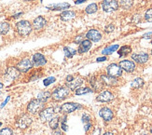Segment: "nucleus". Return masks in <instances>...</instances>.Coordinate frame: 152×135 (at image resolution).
Instances as JSON below:
<instances>
[{"mask_svg":"<svg viewBox=\"0 0 152 135\" xmlns=\"http://www.w3.org/2000/svg\"><path fill=\"white\" fill-rule=\"evenodd\" d=\"M70 93V90L66 86H59L51 93V97L55 102H61V101L66 99Z\"/></svg>","mask_w":152,"mask_h":135,"instance_id":"nucleus-1","label":"nucleus"},{"mask_svg":"<svg viewBox=\"0 0 152 135\" xmlns=\"http://www.w3.org/2000/svg\"><path fill=\"white\" fill-rule=\"evenodd\" d=\"M32 29H33L32 24L28 21H25V20L20 21L16 23V30L19 35L22 36H26L30 35Z\"/></svg>","mask_w":152,"mask_h":135,"instance_id":"nucleus-2","label":"nucleus"},{"mask_svg":"<svg viewBox=\"0 0 152 135\" xmlns=\"http://www.w3.org/2000/svg\"><path fill=\"white\" fill-rule=\"evenodd\" d=\"M45 108V104L38 99H33L27 105V111L32 115L39 114Z\"/></svg>","mask_w":152,"mask_h":135,"instance_id":"nucleus-3","label":"nucleus"},{"mask_svg":"<svg viewBox=\"0 0 152 135\" xmlns=\"http://www.w3.org/2000/svg\"><path fill=\"white\" fill-rule=\"evenodd\" d=\"M102 9L104 12H114L118 9V2L117 0H104L102 2Z\"/></svg>","mask_w":152,"mask_h":135,"instance_id":"nucleus-4","label":"nucleus"},{"mask_svg":"<svg viewBox=\"0 0 152 135\" xmlns=\"http://www.w3.org/2000/svg\"><path fill=\"white\" fill-rule=\"evenodd\" d=\"M81 105L76 104V103H65L64 104L61 105V110L60 113H62L63 115H68L72 112H74L77 109H80Z\"/></svg>","mask_w":152,"mask_h":135,"instance_id":"nucleus-5","label":"nucleus"},{"mask_svg":"<svg viewBox=\"0 0 152 135\" xmlns=\"http://www.w3.org/2000/svg\"><path fill=\"white\" fill-rule=\"evenodd\" d=\"M54 108L53 107H47L44 108V109L39 113V117H40V120L43 123L47 122V121H50L52 117H54Z\"/></svg>","mask_w":152,"mask_h":135,"instance_id":"nucleus-6","label":"nucleus"},{"mask_svg":"<svg viewBox=\"0 0 152 135\" xmlns=\"http://www.w3.org/2000/svg\"><path fill=\"white\" fill-rule=\"evenodd\" d=\"M21 76V72H20L17 67H9L8 69L6 70L5 73V79L9 80V81H14L16 79H18Z\"/></svg>","mask_w":152,"mask_h":135,"instance_id":"nucleus-7","label":"nucleus"},{"mask_svg":"<svg viewBox=\"0 0 152 135\" xmlns=\"http://www.w3.org/2000/svg\"><path fill=\"white\" fill-rule=\"evenodd\" d=\"M107 75L113 77H120L122 76V69L120 67V65L117 63H111L107 66Z\"/></svg>","mask_w":152,"mask_h":135,"instance_id":"nucleus-8","label":"nucleus"},{"mask_svg":"<svg viewBox=\"0 0 152 135\" xmlns=\"http://www.w3.org/2000/svg\"><path fill=\"white\" fill-rule=\"evenodd\" d=\"M33 63L29 59H23L17 63V69L21 73H27L33 68Z\"/></svg>","mask_w":152,"mask_h":135,"instance_id":"nucleus-9","label":"nucleus"},{"mask_svg":"<svg viewBox=\"0 0 152 135\" xmlns=\"http://www.w3.org/2000/svg\"><path fill=\"white\" fill-rule=\"evenodd\" d=\"M32 123V118L28 116V115L23 114L20 117L16 122V125L20 128V129L24 130L26 128H28Z\"/></svg>","mask_w":152,"mask_h":135,"instance_id":"nucleus-10","label":"nucleus"},{"mask_svg":"<svg viewBox=\"0 0 152 135\" xmlns=\"http://www.w3.org/2000/svg\"><path fill=\"white\" fill-rule=\"evenodd\" d=\"M120 67L127 73H133L135 70V63L130 60H122L118 63Z\"/></svg>","mask_w":152,"mask_h":135,"instance_id":"nucleus-11","label":"nucleus"},{"mask_svg":"<svg viewBox=\"0 0 152 135\" xmlns=\"http://www.w3.org/2000/svg\"><path fill=\"white\" fill-rule=\"evenodd\" d=\"M113 99H114V95H113V93H112L111 91L103 90L97 96L96 101H97V102H100V103H109Z\"/></svg>","mask_w":152,"mask_h":135,"instance_id":"nucleus-12","label":"nucleus"},{"mask_svg":"<svg viewBox=\"0 0 152 135\" xmlns=\"http://www.w3.org/2000/svg\"><path fill=\"white\" fill-rule=\"evenodd\" d=\"M86 37L91 42H99L102 39V34L96 29H91L86 34Z\"/></svg>","mask_w":152,"mask_h":135,"instance_id":"nucleus-13","label":"nucleus"},{"mask_svg":"<svg viewBox=\"0 0 152 135\" xmlns=\"http://www.w3.org/2000/svg\"><path fill=\"white\" fill-rule=\"evenodd\" d=\"M149 55L146 52H138V53H134L132 54V59H133L135 63H146L148 61Z\"/></svg>","mask_w":152,"mask_h":135,"instance_id":"nucleus-14","label":"nucleus"},{"mask_svg":"<svg viewBox=\"0 0 152 135\" xmlns=\"http://www.w3.org/2000/svg\"><path fill=\"white\" fill-rule=\"evenodd\" d=\"M32 63H33V65H35L37 67L43 66L47 63V60H46V58L43 54L35 53L34 55H33V58H32Z\"/></svg>","mask_w":152,"mask_h":135,"instance_id":"nucleus-15","label":"nucleus"},{"mask_svg":"<svg viewBox=\"0 0 152 135\" xmlns=\"http://www.w3.org/2000/svg\"><path fill=\"white\" fill-rule=\"evenodd\" d=\"M46 24H47V21H46V19L44 17H42V16H38L34 20V21H33L32 27L36 31H39V30L43 29Z\"/></svg>","mask_w":152,"mask_h":135,"instance_id":"nucleus-16","label":"nucleus"},{"mask_svg":"<svg viewBox=\"0 0 152 135\" xmlns=\"http://www.w3.org/2000/svg\"><path fill=\"white\" fill-rule=\"evenodd\" d=\"M100 78L103 81L104 85H107L109 87H115V86L118 85V80L116 77H110L108 75H101Z\"/></svg>","mask_w":152,"mask_h":135,"instance_id":"nucleus-17","label":"nucleus"},{"mask_svg":"<svg viewBox=\"0 0 152 135\" xmlns=\"http://www.w3.org/2000/svg\"><path fill=\"white\" fill-rule=\"evenodd\" d=\"M99 115H100V117L104 121H107V122L111 121L112 118H113V117H114L113 112H112V110L109 109L108 107H103L102 109L99 111Z\"/></svg>","mask_w":152,"mask_h":135,"instance_id":"nucleus-18","label":"nucleus"},{"mask_svg":"<svg viewBox=\"0 0 152 135\" xmlns=\"http://www.w3.org/2000/svg\"><path fill=\"white\" fill-rule=\"evenodd\" d=\"M83 82H84V79L82 77H78L76 79L74 78L73 80L71 81V82L66 83V85H65V86H66L70 90H75L77 89V88H79V86H81L83 84Z\"/></svg>","mask_w":152,"mask_h":135,"instance_id":"nucleus-19","label":"nucleus"},{"mask_svg":"<svg viewBox=\"0 0 152 135\" xmlns=\"http://www.w3.org/2000/svg\"><path fill=\"white\" fill-rule=\"evenodd\" d=\"M90 83H91V86L92 87V90H94L95 91L101 90L104 86V83L101 80V78H100V80H98L95 77H91V78L90 80Z\"/></svg>","mask_w":152,"mask_h":135,"instance_id":"nucleus-20","label":"nucleus"},{"mask_svg":"<svg viewBox=\"0 0 152 135\" xmlns=\"http://www.w3.org/2000/svg\"><path fill=\"white\" fill-rule=\"evenodd\" d=\"M61 20L64 22H70L76 17V12L73 10H65L60 15Z\"/></svg>","mask_w":152,"mask_h":135,"instance_id":"nucleus-21","label":"nucleus"},{"mask_svg":"<svg viewBox=\"0 0 152 135\" xmlns=\"http://www.w3.org/2000/svg\"><path fill=\"white\" fill-rule=\"evenodd\" d=\"M91 48V42L88 39H85L83 41L79 44V48H78V53H85L90 50V49Z\"/></svg>","mask_w":152,"mask_h":135,"instance_id":"nucleus-22","label":"nucleus"},{"mask_svg":"<svg viewBox=\"0 0 152 135\" xmlns=\"http://www.w3.org/2000/svg\"><path fill=\"white\" fill-rule=\"evenodd\" d=\"M70 8V5L68 3H59V4H53L48 7L49 9L51 10H64Z\"/></svg>","mask_w":152,"mask_h":135,"instance_id":"nucleus-23","label":"nucleus"},{"mask_svg":"<svg viewBox=\"0 0 152 135\" xmlns=\"http://www.w3.org/2000/svg\"><path fill=\"white\" fill-rule=\"evenodd\" d=\"M50 97H51V93L49 90H43L41 92H39L38 95H37V99L39 101H41V102L44 104L47 102Z\"/></svg>","mask_w":152,"mask_h":135,"instance_id":"nucleus-24","label":"nucleus"},{"mask_svg":"<svg viewBox=\"0 0 152 135\" xmlns=\"http://www.w3.org/2000/svg\"><path fill=\"white\" fill-rule=\"evenodd\" d=\"M144 79L141 78V77H136L135 79H134L132 81L131 83V87L133 88V89H140L144 86Z\"/></svg>","mask_w":152,"mask_h":135,"instance_id":"nucleus-25","label":"nucleus"},{"mask_svg":"<svg viewBox=\"0 0 152 135\" xmlns=\"http://www.w3.org/2000/svg\"><path fill=\"white\" fill-rule=\"evenodd\" d=\"M59 122H60V117H53L49 121V126L51 130H57L59 127Z\"/></svg>","mask_w":152,"mask_h":135,"instance_id":"nucleus-26","label":"nucleus"},{"mask_svg":"<svg viewBox=\"0 0 152 135\" xmlns=\"http://www.w3.org/2000/svg\"><path fill=\"white\" fill-rule=\"evenodd\" d=\"M132 52V48L130 46H122L121 48L118 50V53L120 57H123V56H127L129 53Z\"/></svg>","mask_w":152,"mask_h":135,"instance_id":"nucleus-27","label":"nucleus"},{"mask_svg":"<svg viewBox=\"0 0 152 135\" xmlns=\"http://www.w3.org/2000/svg\"><path fill=\"white\" fill-rule=\"evenodd\" d=\"M10 25L9 23L7 22H2L0 23V35H6L10 31Z\"/></svg>","mask_w":152,"mask_h":135,"instance_id":"nucleus-28","label":"nucleus"},{"mask_svg":"<svg viewBox=\"0 0 152 135\" xmlns=\"http://www.w3.org/2000/svg\"><path fill=\"white\" fill-rule=\"evenodd\" d=\"M120 48V46L118 45H112V46H109L107 48H105L103 51H102V54L104 55H108V54H111L115 52L116 50H118V49Z\"/></svg>","mask_w":152,"mask_h":135,"instance_id":"nucleus-29","label":"nucleus"},{"mask_svg":"<svg viewBox=\"0 0 152 135\" xmlns=\"http://www.w3.org/2000/svg\"><path fill=\"white\" fill-rule=\"evenodd\" d=\"M64 56L66 58H72L77 53V50L74 49H71L70 47H64Z\"/></svg>","mask_w":152,"mask_h":135,"instance_id":"nucleus-30","label":"nucleus"},{"mask_svg":"<svg viewBox=\"0 0 152 135\" xmlns=\"http://www.w3.org/2000/svg\"><path fill=\"white\" fill-rule=\"evenodd\" d=\"M92 91L94 90H92V89H91V88H77L75 93H76V95H83V94L91 93Z\"/></svg>","mask_w":152,"mask_h":135,"instance_id":"nucleus-31","label":"nucleus"},{"mask_svg":"<svg viewBox=\"0 0 152 135\" xmlns=\"http://www.w3.org/2000/svg\"><path fill=\"white\" fill-rule=\"evenodd\" d=\"M133 0H121L120 6L123 9H130L133 6Z\"/></svg>","mask_w":152,"mask_h":135,"instance_id":"nucleus-32","label":"nucleus"},{"mask_svg":"<svg viewBox=\"0 0 152 135\" xmlns=\"http://www.w3.org/2000/svg\"><path fill=\"white\" fill-rule=\"evenodd\" d=\"M97 10H98V6L95 3L90 4L87 7V8H86V9H85L86 13H88V14H94V13H95Z\"/></svg>","mask_w":152,"mask_h":135,"instance_id":"nucleus-33","label":"nucleus"},{"mask_svg":"<svg viewBox=\"0 0 152 135\" xmlns=\"http://www.w3.org/2000/svg\"><path fill=\"white\" fill-rule=\"evenodd\" d=\"M55 81H56V78H55L54 77H50L45 78L44 81H43V83H44V86L48 87V86H50V84L54 83Z\"/></svg>","mask_w":152,"mask_h":135,"instance_id":"nucleus-34","label":"nucleus"},{"mask_svg":"<svg viewBox=\"0 0 152 135\" xmlns=\"http://www.w3.org/2000/svg\"><path fill=\"white\" fill-rule=\"evenodd\" d=\"M0 135H13V131L9 127L3 128V129L0 131Z\"/></svg>","mask_w":152,"mask_h":135,"instance_id":"nucleus-35","label":"nucleus"},{"mask_svg":"<svg viewBox=\"0 0 152 135\" xmlns=\"http://www.w3.org/2000/svg\"><path fill=\"white\" fill-rule=\"evenodd\" d=\"M145 19L148 23H152V9H149L145 13Z\"/></svg>","mask_w":152,"mask_h":135,"instance_id":"nucleus-36","label":"nucleus"},{"mask_svg":"<svg viewBox=\"0 0 152 135\" xmlns=\"http://www.w3.org/2000/svg\"><path fill=\"white\" fill-rule=\"evenodd\" d=\"M66 116H64L63 118H62V124H61V127H62V130L64 131H67L68 130V126L66 125Z\"/></svg>","mask_w":152,"mask_h":135,"instance_id":"nucleus-37","label":"nucleus"},{"mask_svg":"<svg viewBox=\"0 0 152 135\" xmlns=\"http://www.w3.org/2000/svg\"><path fill=\"white\" fill-rule=\"evenodd\" d=\"M81 120H82V122L83 124H86V123H90L91 122V117L89 116L88 114H86L84 113L82 115V117H81Z\"/></svg>","mask_w":152,"mask_h":135,"instance_id":"nucleus-38","label":"nucleus"},{"mask_svg":"<svg viewBox=\"0 0 152 135\" xmlns=\"http://www.w3.org/2000/svg\"><path fill=\"white\" fill-rule=\"evenodd\" d=\"M114 30H115V26L113 24H109V25H107L104 28V32L105 33H112Z\"/></svg>","mask_w":152,"mask_h":135,"instance_id":"nucleus-39","label":"nucleus"},{"mask_svg":"<svg viewBox=\"0 0 152 135\" xmlns=\"http://www.w3.org/2000/svg\"><path fill=\"white\" fill-rule=\"evenodd\" d=\"M82 41H83V40H82V36H77V37L75 38V40H74V42H75L76 44H80Z\"/></svg>","mask_w":152,"mask_h":135,"instance_id":"nucleus-40","label":"nucleus"},{"mask_svg":"<svg viewBox=\"0 0 152 135\" xmlns=\"http://www.w3.org/2000/svg\"><path fill=\"white\" fill-rule=\"evenodd\" d=\"M91 128V123L90 122V123H86V124H84V129H85V131H88Z\"/></svg>","mask_w":152,"mask_h":135,"instance_id":"nucleus-41","label":"nucleus"},{"mask_svg":"<svg viewBox=\"0 0 152 135\" xmlns=\"http://www.w3.org/2000/svg\"><path fill=\"white\" fill-rule=\"evenodd\" d=\"M144 38H152V32H149V33H147L145 34V35L143 36Z\"/></svg>","mask_w":152,"mask_h":135,"instance_id":"nucleus-42","label":"nucleus"},{"mask_svg":"<svg viewBox=\"0 0 152 135\" xmlns=\"http://www.w3.org/2000/svg\"><path fill=\"white\" fill-rule=\"evenodd\" d=\"M73 79H74V77H73V76L68 75V76L66 77V79H65V80H66V83H68V82H71V81L73 80Z\"/></svg>","mask_w":152,"mask_h":135,"instance_id":"nucleus-43","label":"nucleus"},{"mask_svg":"<svg viewBox=\"0 0 152 135\" xmlns=\"http://www.w3.org/2000/svg\"><path fill=\"white\" fill-rule=\"evenodd\" d=\"M52 135H64L63 132L61 131H59V130H54V131L52 132Z\"/></svg>","mask_w":152,"mask_h":135,"instance_id":"nucleus-44","label":"nucleus"},{"mask_svg":"<svg viewBox=\"0 0 152 135\" xmlns=\"http://www.w3.org/2000/svg\"><path fill=\"white\" fill-rule=\"evenodd\" d=\"M96 61H97V62H99V63H100V62H104V61H107V57H100V58H97L96 59Z\"/></svg>","mask_w":152,"mask_h":135,"instance_id":"nucleus-45","label":"nucleus"},{"mask_svg":"<svg viewBox=\"0 0 152 135\" xmlns=\"http://www.w3.org/2000/svg\"><path fill=\"white\" fill-rule=\"evenodd\" d=\"M10 97L9 96V97H7V99H6V101H5V102L1 104V108H3L4 106H5V104H7V103H8L9 102V101H10Z\"/></svg>","mask_w":152,"mask_h":135,"instance_id":"nucleus-46","label":"nucleus"},{"mask_svg":"<svg viewBox=\"0 0 152 135\" xmlns=\"http://www.w3.org/2000/svg\"><path fill=\"white\" fill-rule=\"evenodd\" d=\"M85 1H87V0H77V1L75 2V4H77V5H78V4H82V3H84Z\"/></svg>","mask_w":152,"mask_h":135,"instance_id":"nucleus-47","label":"nucleus"},{"mask_svg":"<svg viewBox=\"0 0 152 135\" xmlns=\"http://www.w3.org/2000/svg\"><path fill=\"white\" fill-rule=\"evenodd\" d=\"M21 15H23V12H20V13H18V14H15L14 16H13V18H18V17H20Z\"/></svg>","mask_w":152,"mask_h":135,"instance_id":"nucleus-48","label":"nucleus"},{"mask_svg":"<svg viewBox=\"0 0 152 135\" xmlns=\"http://www.w3.org/2000/svg\"><path fill=\"white\" fill-rule=\"evenodd\" d=\"M104 135H115L113 132H111V131H107V132H105Z\"/></svg>","mask_w":152,"mask_h":135,"instance_id":"nucleus-49","label":"nucleus"},{"mask_svg":"<svg viewBox=\"0 0 152 135\" xmlns=\"http://www.w3.org/2000/svg\"><path fill=\"white\" fill-rule=\"evenodd\" d=\"M2 88H3V84L0 83V89H2Z\"/></svg>","mask_w":152,"mask_h":135,"instance_id":"nucleus-50","label":"nucleus"},{"mask_svg":"<svg viewBox=\"0 0 152 135\" xmlns=\"http://www.w3.org/2000/svg\"><path fill=\"white\" fill-rule=\"evenodd\" d=\"M150 131H151V133H152V127H151V129H150Z\"/></svg>","mask_w":152,"mask_h":135,"instance_id":"nucleus-51","label":"nucleus"},{"mask_svg":"<svg viewBox=\"0 0 152 135\" xmlns=\"http://www.w3.org/2000/svg\"><path fill=\"white\" fill-rule=\"evenodd\" d=\"M1 126H2V123H1V122H0V127H1Z\"/></svg>","mask_w":152,"mask_h":135,"instance_id":"nucleus-52","label":"nucleus"},{"mask_svg":"<svg viewBox=\"0 0 152 135\" xmlns=\"http://www.w3.org/2000/svg\"><path fill=\"white\" fill-rule=\"evenodd\" d=\"M151 44H152V39H151Z\"/></svg>","mask_w":152,"mask_h":135,"instance_id":"nucleus-53","label":"nucleus"},{"mask_svg":"<svg viewBox=\"0 0 152 135\" xmlns=\"http://www.w3.org/2000/svg\"><path fill=\"white\" fill-rule=\"evenodd\" d=\"M151 55H152V50H151Z\"/></svg>","mask_w":152,"mask_h":135,"instance_id":"nucleus-54","label":"nucleus"},{"mask_svg":"<svg viewBox=\"0 0 152 135\" xmlns=\"http://www.w3.org/2000/svg\"><path fill=\"white\" fill-rule=\"evenodd\" d=\"M151 104H152V102H151Z\"/></svg>","mask_w":152,"mask_h":135,"instance_id":"nucleus-55","label":"nucleus"}]
</instances>
